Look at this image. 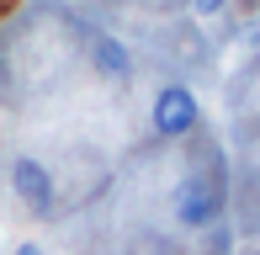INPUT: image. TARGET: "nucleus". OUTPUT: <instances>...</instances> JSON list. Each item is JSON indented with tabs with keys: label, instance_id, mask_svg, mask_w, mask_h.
<instances>
[{
	"label": "nucleus",
	"instance_id": "obj_1",
	"mask_svg": "<svg viewBox=\"0 0 260 255\" xmlns=\"http://www.w3.org/2000/svg\"><path fill=\"white\" fill-rule=\"evenodd\" d=\"M149 122H154L159 138H186L197 122H202V107H197V96L186 85H165L154 96V107H149Z\"/></svg>",
	"mask_w": 260,
	"mask_h": 255
},
{
	"label": "nucleus",
	"instance_id": "obj_2",
	"mask_svg": "<svg viewBox=\"0 0 260 255\" xmlns=\"http://www.w3.org/2000/svg\"><path fill=\"white\" fill-rule=\"evenodd\" d=\"M218 213H223V192L212 186V181L191 176L181 192H175V224L181 229H212Z\"/></svg>",
	"mask_w": 260,
	"mask_h": 255
},
{
	"label": "nucleus",
	"instance_id": "obj_3",
	"mask_svg": "<svg viewBox=\"0 0 260 255\" xmlns=\"http://www.w3.org/2000/svg\"><path fill=\"white\" fill-rule=\"evenodd\" d=\"M11 186H16V197L32 207V213H48L53 207V170L43 165V160L21 154L16 165H11Z\"/></svg>",
	"mask_w": 260,
	"mask_h": 255
},
{
	"label": "nucleus",
	"instance_id": "obj_4",
	"mask_svg": "<svg viewBox=\"0 0 260 255\" xmlns=\"http://www.w3.org/2000/svg\"><path fill=\"white\" fill-rule=\"evenodd\" d=\"M90 64H96L106 80H127V75H133V53H127L117 38H96V43H90Z\"/></svg>",
	"mask_w": 260,
	"mask_h": 255
},
{
	"label": "nucleus",
	"instance_id": "obj_5",
	"mask_svg": "<svg viewBox=\"0 0 260 255\" xmlns=\"http://www.w3.org/2000/svg\"><path fill=\"white\" fill-rule=\"evenodd\" d=\"M186 6H191V11H197V16H218V11H223V6H229V0H186Z\"/></svg>",
	"mask_w": 260,
	"mask_h": 255
},
{
	"label": "nucleus",
	"instance_id": "obj_6",
	"mask_svg": "<svg viewBox=\"0 0 260 255\" xmlns=\"http://www.w3.org/2000/svg\"><path fill=\"white\" fill-rule=\"evenodd\" d=\"M16 255H48V250H38V245H16Z\"/></svg>",
	"mask_w": 260,
	"mask_h": 255
},
{
	"label": "nucleus",
	"instance_id": "obj_7",
	"mask_svg": "<svg viewBox=\"0 0 260 255\" xmlns=\"http://www.w3.org/2000/svg\"><path fill=\"white\" fill-rule=\"evenodd\" d=\"M101 6H106V0H101Z\"/></svg>",
	"mask_w": 260,
	"mask_h": 255
}]
</instances>
